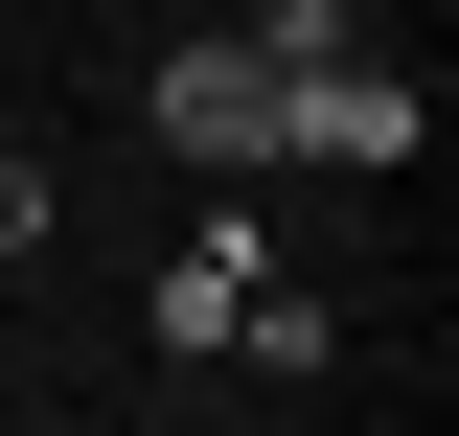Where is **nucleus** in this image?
Masks as SVG:
<instances>
[{"instance_id":"obj_1","label":"nucleus","mask_w":459,"mask_h":436,"mask_svg":"<svg viewBox=\"0 0 459 436\" xmlns=\"http://www.w3.org/2000/svg\"><path fill=\"white\" fill-rule=\"evenodd\" d=\"M138 138H161V161H207L230 207H253V184H276V69L207 23V47H161V69H138Z\"/></svg>"},{"instance_id":"obj_2","label":"nucleus","mask_w":459,"mask_h":436,"mask_svg":"<svg viewBox=\"0 0 459 436\" xmlns=\"http://www.w3.org/2000/svg\"><path fill=\"white\" fill-rule=\"evenodd\" d=\"M413 138H437V92H413L391 47H322V69H276V161H344V184H391Z\"/></svg>"},{"instance_id":"obj_3","label":"nucleus","mask_w":459,"mask_h":436,"mask_svg":"<svg viewBox=\"0 0 459 436\" xmlns=\"http://www.w3.org/2000/svg\"><path fill=\"white\" fill-rule=\"evenodd\" d=\"M253 299H276V230H253V207H207L161 275H138V322H161L184 368H230V322H253Z\"/></svg>"},{"instance_id":"obj_4","label":"nucleus","mask_w":459,"mask_h":436,"mask_svg":"<svg viewBox=\"0 0 459 436\" xmlns=\"http://www.w3.org/2000/svg\"><path fill=\"white\" fill-rule=\"evenodd\" d=\"M230 47H253V69H322V47H368V0H253Z\"/></svg>"},{"instance_id":"obj_5","label":"nucleus","mask_w":459,"mask_h":436,"mask_svg":"<svg viewBox=\"0 0 459 436\" xmlns=\"http://www.w3.org/2000/svg\"><path fill=\"white\" fill-rule=\"evenodd\" d=\"M0 253H47V161H0Z\"/></svg>"},{"instance_id":"obj_6","label":"nucleus","mask_w":459,"mask_h":436,"mask_svg":"<svg viewBox=\"0 0 459 436\" xmlns=\"http://www.w3.org/2000/svg\"><path fill=\"white\" fill-rule=\"evenodd\" d=\"M368 23H391V0H368Z\"/></svg>"}]
</instances>
